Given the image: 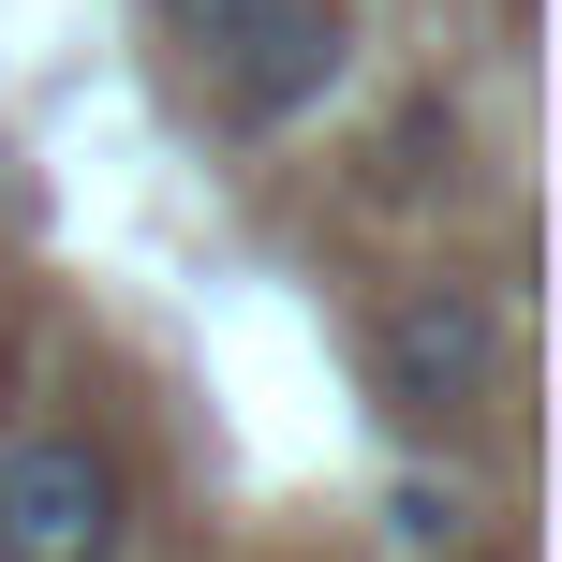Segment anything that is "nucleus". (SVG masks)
Wrapping results in <instances>:
<instances>
[{
    "instance_id": "nucleus-2",
    "label": "nucleus",
    "mask_w": 562,
    "mask_h": 562,
    "mask_svg": "<svg viewBox=\"0 0 562 562\" xmlns=\"http://www.w3.org/2000/svg\"><path fill=\"white\" fill-rule=\"evenodd\" d=\"M134 548V474L89 429H15L0 445V562H119Z\"/></svg>"
},
{
    "instance_id": "nucleus-6",
    "label": "nucleus",
    "mask_w": 562,
    "mask_h": 562,
    "mask_svg": "<svg viewBox=\"0 0 562 562\" xmlns=\"http://www.w3.org/2000/svg\"><path fill=\"white\" fill-rule=\"evenodd\" d=\"M504 15H533V0H504Z\"/></svg>"
},
{
    "instance_id": "nucleus-1",
    "label": "nucleus",
    "mask_w": 562,
    "mask_h": 562,
    "mask_svg": "<svg viewBox=\"0 0 562 562\" xmlns=\"http://www.w3.org/2000/svg\"><path fill=\"white\" fill-rule=\"evenodd\" d=\"M356 370H370V415H385L400 445H459V429H488V400H504L518 326H504L488 281H400V296L370 311Z\"/></svg>"
},
{
    "instance_id": "nucleus-3",
    "label": "nucleus",
    "mask_w": 562,
    "mask_h": 562,
    "mask_svg": "<svg viewBox=\"0 0 562 562\" xmlns=\"http://www.w3.org/2000/svg\"><path fill=\"white\" fill-rule=\"evenodd\" d=\"M340 75H356V0H267V15L207 59V89H223L237 134H296Z\"/></svg>"
},
{
    "instance_id": "nucleus-5",
    "label": "nucleus",
    "mask_w": 562,
    "mask_h": 562,
    "mask_svg": "<svg viewBox=\"0 0 562 562\" xmlns=\"http://www.w3.org/2000/svg\"><path fill=\"white\" fill-rule=\"evenodd\" d=\"M385 518H400V548H459V533H474V504H459L445 474H400V488H385Z\"/></svg>"
},
{
    "instance_id": "nucleus-4",
    "label": "nucleus",
    "mask_w": 562,
    "mask_h": 562,
    "mask_svg": "<svg viewBox=\"0 0 562 562\" xmlns=\"http://www.w3.org/2000/svg\"><path fill=\"white\" fill-rule=\"evenodd\" d=\"M252 15H267V0H148V30H164V45L193 59V75H207V59H223V45H237Z\"/></svg>"
}]
</instances>
